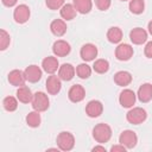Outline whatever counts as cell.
I'll use <instances>...</instances> for the list:
<instances>
[{"mask_svg":"<svg viewBox=\"0 0 152 152\" xmlns=\"http://www.w3.org/2000/svg\"><path fill=\"white\" fill-rule=\"evenodd\" d=\"M93 137L99 144L107 142L112 138V128L107 124H103V122L97 124L93 128Z\"/></svg>","mask_w":152,"mask_h":152,"instance_id":"1","label":"cell"},{"mask_svg":"<svg viewBox=\"0 0 152 152\" xmlns=\"http://www.w3.org/2000/svg\"><path fill=\"white\" fill-rule=\"evenodd\" d=\"M49 97L43 91H37L33 94V97H32V101H31V104H32V108L37 112H45L48 108H49Z\"/></svg>","mask_w":152,"mask_h":152,"instance_id":"2","label":"cell"},{"mask_svg":"<svg viewBox=\"0 0 152 152\" xmlns=\"http://www.w3.org/2000/svg\"><path fill=\"white\" fill-rule=\"evenodd\" d=\"M147 118V113L144 108L141 107H133L132 109L128 110V113L126 114V119L129 124L132 125H139L142 124Z\"/></svg>","mask_w":152,"mask_h":152,"instance_id":"3","label":"cell"},{"mask_svg":"<svg viewBox=\"0 0 152 152\" xmlns=\"http://www.w3.org/2000/svg\"><path fill=\"white\" fill-rule=\"evenodd\" d=\"M56 141L61 151H70L75 146V138L70 132H61L57 135Z\"/></svg>","mask_w":152,"mask_h":152,"instance_id":"4","label":"cell"},{"mask_svg":"<svg viewBox=\"0 0 152 152\" xmlns=\"http://www.w3.org/2000/svg\"><path fill=\"white\" fill-rule=\"evenodd\" d=\"M30 14H31L30 8L25 4L18 5L13 11V18L18 24H25L30 19Z\"/></svg>","mask_w":152,"mask_h":152,"instance_id":"5","label":"cell"},{"mask_svg":"<svg viewBox=\"0 0 152 152\" xmlns=\"http://www.w3.org/2000/svg\"><path fill=\"white\" fill-rule=\"evenodd\" d=\"M119 142L121 145H124L126 148H133L138 142V137H137L135 132H133L131 129H126L120 134Z\"/></svg>","mask_w":152,"mask_h":152,"instance_id":"6","label":"cell"},{"mask_svg":"<svg viewBox=\"0 0 152 152\" xmlns=\"http://www.w3.org/2000/svg\"><path fill=\"white\" fill-rule=\"evenodd\" d=\"M135 99H137V95H135V93L133 90H131V89H124L120 93L119 102H120V104L124 108H131L135 103Z\"/></svg>","mask_w":152,"mask_h":152,"instance_id":"7","label":"cell"},{"mask_svg":"<svg viewBox=\"0 0 152 152\" xmlns=\"http://www.w3.org/2000/svg\"><path fill=\"white\" fill-rule=\"evenodd\" d=\"M45 88H46V90H48L49 94L57 95L61 91V88H62V83H61L59 76H56V75L51 74V76H49L48 80H46Z\"/></svg>","mask_w":152,"mask_h":152,"instance_id":"8","label":"cell"},{"mask_svg":"<svg viewBox=\"0 0 152 152\" xmlns=\"http://www.w3.org/2000/svg\"><path fill=\"white\" fill-rule=\"evenodd\" d=\"M71 51V48H70V44L65 40H62V39H58L53 43L52 45V52L55 53V56L57 57H64V56H68Z\"/></svg>","mask_w":152,"mask_h":152,"instance_id":"9","label":"cell"},{"mask_svg":"<svg viewBox=\"0 0 152 152\" xmlns=\"http://www.w3.org/2000/svg\"><path fill=\"white\" fill-rule=\"evenodd\" d=\"M80 55H81V58H82L84 62L94 61L95 57L97 56V48H96L94 44H91V43L84 44V45L81 48Z\"/></svg>","mask_w":152,"mask_h":152,"instance_id":"10","label":"cell"},{"mask_svg":"<svg viewBox=\"0 0 152 152\" xmlns=\"http://www.w3.org/2000/svg\"><path fill=\"white\" fill-rule=\"evenodd\" d=\"M133 56V48L129 44H119L115 49V57L119 61H128Z\"/></svg>","mask_w":152,"mask_h":152,"instance_id":"11","label":"cell"},{"mask_svg":"<svg viewBox=\"0 0 152 152\" xmlns=\"http://www.w3.org/2000/svg\"><path fill=\"white\" fill-rule=\"evenodd\" d=\"M103 110V106L100 101L97 100H91L87 103L86 106V113L89 118H97L102 114Z\"/></svg>","mask_w":152,"mask_h":152,"instance_id":"12","label":"cell"},{"mask_svg":"<svg viewBox=\"0 0 152 152\" xmlns=\"http://www.w3.org/2000/svg\"><path fill=\"white\" fill-rule=\"evenodd\" d=\"M24 72H25V76H26V81H28L31 83H36L42 78V69L36 64L28 65L24 70Z\"/></svg>","mask_w":152,"mask_h":152,"instance_id":"13","label":"cell"},{"mask_svg":"<svg viewBox=\"0 0 152 152\" xmlns=\"http://www.w3.org/2000/svg\"><path fill=\"white\" fill-rule=\"evenodd\" d=\"M86 96V90L81 84H74L68 93V97L71 102H81Z\"/></svg>","mask_w":152,"mask_h":152,"instance_id":"14","label":"cell"},{"mask_svg":"<svg viewBox=\"0 0 152 152\" xmlns=\"http://www.w3.org/2000/svg\"><path fill=\"white\" fill-rule=\"evenodd\" d=\"M129 39L135 45L144 44L147 40V32L141 27H135L129 32Z\"/></svg>","mask_w":152,"mask_h":152,"instance_id":"15","label":"cell"},{"mask_svg":"<svg viewBox=\"0 0 152 152\" xmlns=\"http://www.w3.org/2000/svg\"><path fill=\"white\" fill-rule=\"evenodd\" d=\"M42 68L45 72L48 74H55L58 69H59V63H58V59L56 57H52V56H48L43 59L42 62Z\"/></svg>","mask_w":152,"mask_h":152,"instance_id":"16","label":"cell"},{"mask_svg":"<svg viewBox=\"0 0 152 152\" xmlns=\"http://www.w3.org/2000/svg\"><path fill=\"white\" fill-rule=\"evenodd\" d=\"M25 81H26V76H25V72L21 70L14 69L8 74V82L12 86L21 87L25 84Z\"/></svg>","mask_w":152,"mask_h":152,"instance_id":"17","label":"cell"},{"mask_svg":"<svg viewBox=\"0 0 152 152\" xmlns=\"http://www.w3.org/2000/svg\"><path fill=\"white\" fill-rule=\"evenodd\" d=\"M137 96H138L139 101L142 102V103H146V102L151 101V99H152V84L151 83L141 84L138 89Z\"/></svg>","mask_w":152,"mask_h":152,"instance_id":"18","label":"cell"},{"mask_svg":"<svg viewBox=\"0 0 152 152\" xmlns=\"http://www.w3.org/2000/svg\"><path fill=\"white\" fill-rule=\"evenodd\" d=\"M75 72H76L75 68L71 64H69V63L62 64L59 66V69H58V76L63 81H70V80H72V77L75 76Z\"/></svg>","mask_w":152,"mask_h":152,"instance_id":"19","label":"cell"},{"mask_svg":"<svg viewBox=\"0 0 152 152\" xmlns=\"http://www.w3.org/2000/svg\"><path fill=\"white\" fill-rule=\"evenodd\" d=\"M114 82L120 87H126L132 82V75L128 71L121 70L114 75Z\"/></svg>","mask_w":152,"mask_h":152,"instance_id":"20","label":"cell"},{"mask_svg":"<svg viewBox=\"0 0 152 152\" xmlns=\"http://www.w3.org/2000/svg\"><path fill=\"white\" fill-rule=\"evenodd\" d=\"M32 97H33V94L31 91V89L28 87H26L25 84L19 87L18 90H17V99L23 102V103H28L32 101Z\"/></svg>","mask_w":152,"mask_h":152,"instance_id":"21","label":"cell"},{"mask_svg":"<svg viewBox=\"0 0 152 152\" xmlns=\"http://www.w3.org/2000/svg\"><path fill=\"white\" fill-rule=\"evenodd\" d=\"M50 30L55 36L61 37L66 32V24L62 19H55L50 25Z\"/></svg>","mask_w":152,"mask_h":152,"instance_id":"22","label":"cell"},{"mask_svg":"<svg viewBox=\"0 0 152 152\" xmlns=\"http://www.w3.org/2000/svg\"><path fill=\"white\" fill-rule=\"evenodd\" d=\"M72 5L75 6L76 11L81 14H87L91 11L93 2L91 0H72Z\"/></svg>","mask_w":152,"mask_h":152,"instance_id":"23","label":"cell"},{"mask_svg":"<svg viewBox=\"0 0 152 152\" xmlns=\"http://www.w3.org/2000/svg\"><path fill=\"white\" fill-rule=\"evenodd\" d=\"M76 12L77 11H76V8L72 4H64L59 10L61 17L64 20H72L76 17Z\"/></svg>","mask_w":152,"mask_h":152,"instance_id":"24","label":"cell"},{"mask_svg":"<svg viewBox=\"0 0 152 152\" xmlns=\"http://www.w3.org/2000/svg\"><path fill=\"white\" fill-rule=\"evenodd\" d=\"M107 39L110 43H114V44L121 42V39H122V31H121V28L118 27V26L110 27L108 30V32H107Z\"/></svg>","mask_w":152,"mask_h":152,"instance_id":"25","label":"cell"},{"mask_svg":"<svg viewBox=\"0 0 152 152\" xmlns=\"http://www.w3.org/2000/svg\"><path fill=\"white\" fill-rule=\"evenodd\" d=\"M40 112H37V110H33V112H30L27 115H26V124L30 126V127H38L40 125Z\"/></svg>","mask_w":152,"mask_h":152,"instance_id":"26","label":"cell"},{"mask_svg":"<svg viewBox=\"0 0 152 152\" xmlns=\"http://www.w3.org/2000/svg\"><path fill=\"white\" fill-rule=\"evenodd\" d=\"M93 69L95 72L97 74H104L108 71L109 69V63L107 59H103V58H100V59H96L94 62V65H93Z\"/></svg>","mask_w":152,"mask_h":152,"instance_id":"27","label":"cell"},{"mask_svg":"<svg viewBox=\"0 0 152 152\" xmlns=\"http://www.w3.org/2000/svg\"><path fill=\"white\" fill-rule=\"evenodd\" d=\"M128 7L133 14H140L144 12L145 2H144V0H129Z\"/></svg>","mask_w":152,"mask_h":152,"instance_id":"28","label":"cell"},{"mask_svg":"<svg viewBox=\"0 0 152 152\" xmlns=\"http://www.w3.org/2000/svg\"><path fill=\"white\" fill-rule=\"evenodd\" d=\"M76 74H77V76L80 78L86 80V78H88L91 75V68L88 64H86V63H81L76 68Z\"/></svg>","mask_w":152,"mask_h":152,"instance_id":"29","label":"cell"},{"mask_svg":"<svg viewBox=\"0 0 152 152\" xmlns=\"http://www.w3.org/2000/svg\"><path fill=\"white\" fill-rule=\"evenodd\" d=\"M2 106L7 112H14L18 108V101L13 96H7L2 101Z\"/></svg>","mask_w":152,"mask_h":152,"instance_id":"30","label":"cell"},{"mask_svg":"<svg viewBox=\"0 0 152 152\" xmlns=\"http://www.w3.org/2000/svg\"><path fill=\"white\" fill-rule=\"evenodd\" d=\"M11 43V37L5 30H0V50H6Z\"/></svg>","mask_w":152,"mask_h":152,"instance_id":"31","label":"cell"},{"mask_svg":"<svg viewBox=\"0 0 152 152\" xmlns=\"http://www.w3.org/2000/svg\"><path fill=\"white\" fill-rule=\"evenodd\" d=\"M46 6L50 10H61V7L64 5V0H45Z\"/></svg>","mask_w":152,"mask_h":152,"instance_id":"32","label":"cell"},{"mask_svg":"<svg viewBox=\"0 0 152 152\" xmlns=\"http://www.w3.org/2000/svg\"><path fill=\"white\" fill-rule=\"evenodd\" d=\"M95 1V5L96 7L100 10V11H106L110 7V0H94Z\"/></svg>","mask_w":152,"mask_h":152,"instance_id":"33","label":"cell"},{"mask_svg":"<svg viewBox=\"0 0 152 152\" xmlns=\"http://www.w3.org/2000/svg\"><path fill=\"white\" fill-rule=\"evenodd\" d=\"M144 53L147 58H152V40L148 42L146 45H145V49H144Z\"/></svg>","mask_w":152,"mask_h":152,"instance_id":"34","label":"cell"},{"mask_svg":"<svg viewBox=\"0 0 152 152\" xmlns=\"http://www.w3.org/2000/svg\"><path fill=\"white\" fill-rule=\"evenodd\" d=\"M126 150L127 148L124 145H121V144L120 145H114V146L110 147V151L112 152H126Z\"/></svg>","mask_w":152,"mask_h":152,"instance_id":"35","label":"cell"},{"mask_svg":"<svg viewBox=\"0 0 152 152\" xmlns=\"http://www.w3.org/2000/svg\"><path fill=\"white\" fill-rule=\"evenodd\" d=\"M1 1H2V4H4L5 6H7V7H12V6H14V5L17 4L18 0H1Z\"/></svg>","mask_w":152,"mask_h":152,"instance_id":"36","label":"cell"},{"mask_svg":"<svg viewBox=\"0 0 152 152\" xmlns=\"http://www.w3.org/2000/svg\"><path fill=\"white\" fill-rule=\"evenodd\" d=\"M91 151H93V152H96V151H101V152H106V148H104L103 146H100V145H97V146H94V147L91 148Z\"/></svg>","mask_w":152,"mask_h":152,"instance_id":"37","label":"cell"},{"mask_svg":"<svg viewBox=\"0 0 152 152\" xmlns=\"http://www.w3.org/2000/svg\"><path fill=\"white\" fill-rule=\"evenodd\" d=\"M147 28H148V32H150V34L152 36V20L148 23V26H147Z\"/></svg>","mask_w":152,"mask_h":152,"instance_id":"38","label":"cell"},{"mask_svg":"<svg viewBox=\"0 0 152 152\" xmlns=\"http://www.w3.org/2000/svg\"><path fill=\"white\" fill-rule=\"evenodd\" d=\"M121 1H127V0H121Z\"/></svg>","mask_w":152,"mask_h":152,"instance_id":"39","label":"cell"}]
</instances>
